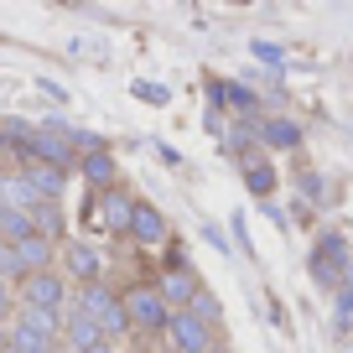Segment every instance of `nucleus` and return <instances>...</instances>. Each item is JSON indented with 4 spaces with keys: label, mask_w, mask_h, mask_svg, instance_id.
I'll list each match as a JSON object with an SVG mask.
<instances>
[{
    "label": "nucleus",
    "mask_w": 353,
    "mask_h": 353,
    "mask_svg": "<svg viewBox=\"0 0 353 353\" xmlns=\"http://www.w3.org/2000/svg\"><path fill=\"white\" fill-rule=\"evenodd\" d=\"M120 301H125V312H130L135 338H166V332H172L176 312L166 307V296L156 291V281H130V286L120 291Z\"/></svg>",
    "instance_id": "obj_1"
},
{
    "label": "nucleus",
    "mask_w": 353,
    "mask_h": 353,
    "mask_svg": "<svg viewBox=\"0 0 353 353\" xmlns=\"http://www.w3.org/2000/svg\"><path fill=\"white\" fill-rule=\"evenodd\" d=\"M16 296H21V307H32V312H57V317H68V307H73V286H68L63 270L26 276L21 286H16Z\"/></svg>",
    "instance_id": "obj_2"
},
{
    "label": "nucleus",
    "mask_w": 353,
    "mask_h": 353,
    "mask_svg": "<svg viewBox=\"0 0 353 353\" xmlns=\"http://www.w3.org/2000/svg\"><path fill=\"white\" fill-rule=\"evenodd\" d=\"M348 239L343 234H322L317 239V250H312V281H317L322 291H343V281H348Z\"/></svg>",
    "instance_id": "obj_3"
},
{
    "label": "nucleus",
    "mask_w": 353,
    "mask_h": 353,
    "mask_svg": "<svg viewBox=\"0 0 353 353\" xmlns=\"http://www.w3.org/2000/svg\"><path fill=\"white\" fill-rule=\"evenodd\" d=\"M78 156H83V151H78V145L68 141L57 125H37V135H32V145L21 151V161H47V166H63V172H73Z\"/></svg>",
    "instance_id": "obj_4"
},
{
    "label": "nucleus",
    "mask_w": 353,
    "mask_h": 353,
    "mask_svg": "<svg viewBox=\"0 0 353 353\" xmlns=\"http://www.w3.org/2000/svg\"><path fill=\"white\" fill-rule=\"evenodd\" d=\"M57 270H63L68 281H78V286L110 281V276H104V254L94 250V244H83V239H68V244H63V254H57Z\"/></svg>",
    "instance_id": "obj_5"
},
{
    "label": "nucleus",
    "mask_w": 353,
    "mask_h": 353,
    "mask_svg": "<svg viewBox=\"0 0 353 353\" xmlns=\"http://www.w3.org/2000/svg\"><path fill=\"white\" fill-rule=\"evenodd\" d=\"M156 291L166 296V307H172V312H192V301L203 296V276H198V270H188V265H166L161 276H156Z\"/></svg>",
    "instance_id": "obj_6"
},
{
    "label": "nucleus",
    "mask_w": 353,
    "mask_h": 353,
    "mask_svg": "<svg viewBox=\"0 0 353 353\" xmlns=\"http://www.w3.org/2000/svg\"><path fill=\"white\" fill-rule=\"evenodd\" d=\"M166 338H172V353H213L219 348V332H213L198 312H176Z\"/></svg>",
    "instance_id": "obj_7"
},
{
    "label": "nucleus",
    "mask_w": 353,
    "mask_h": 353,
    "mask_svg": "<svg viewBox=\"0 0 353 353\" xmlns=\"http://www.w3.org/2000/svg\"><path fill=\"white\" fill-rule=\"evenodd\" d=\"M94 198H99V229H104V234H114V239H120V234H130V219H135V203H141V198H130L125 188L94 192Z\"/></svg>",
    "instance_id": "obj_8"
},
{
    "label": "nucleus",
    "mask_w": 353,
    "mask_h": 353,
    "mask_svg": "<svg viewBox=\"0 0 353 353\" xmlns=\"http://www.w3.org/2000/svg\"><path fill=\"white\" fill-rule=\"evenodd\" d=\"M104 327L94 317H83V312H68V322H63V348L68 353H99L104 348Z\"/></svg>",
    "instance_id": "obj_9"
},
{
    "label": "nucleus",
    "mask_w": 353,
    "mask_h": 353,
    "mask_svg": "<svg viewBox=\"0 0 353 353\" xmlns=\"http://www.w3.org/2000/svg\"><path fill=\"white\" fill-rule=\"evenodd\" d=\"M78 176L94 192H110V188H120V161H114V151H83L78 156Z\"/></svg>",
    "instance_id": "obj_10"
},
{
    "label": "nucleus",
    "mask_w": 353,
    "mask_h": 353,
    "mask_svg": "<svg viewBox=\"0 0 353 353\" xmlns=\"http://www.w3.org/2000/svg\"><path fill=\"white\" fill-rule=\"evenodd\" d=\"M130 239L141 244V250H161L166 244V219H161V208L156 203H135V219H130Z\"/></svg>",
    "instance_id": "obj_11"
},
{
    "label": "nucleus",
    "mask_w": 353,
    "mask_h": 353,
    "mask_svg": "<svg viewBox=\"0 0 353 353\" xmlns=\"http://www.w3.org/2000/svg\"><path fill=\"white\" fill-rule=\"evenodd\" d=\"M114 307H120V291H114L110 281H94V286H73V307L68 312H83V317L99 322L104 312H114Z\"/></svg>",
    "instance_id": "obj_12"
},
{
    "label": "nucleus",
    "mask_w": 353,
    "mask_h": 353,
    "mask_svg": "<svg viewBox=\"0 0 353 353\" xmlns=\"http://www.w3.org/2000/svg\"><path fill=\"white\" fill-rule=\"evenodd\" d=\"M21 172H26V182L37 188V198H42V203H63V192H68V172H63V166L21 161Z\"/></svg>",
    "instance_id": "obj_13"
},
{
    "label": "nucleus",
    "mask_w": 353,
    "mask_h": 353,
    "mask_svg": "<svg viewBox=\"0 0 353 353\" xmlns=\"http://www.w3.org/2000/svg\"><path fill=\"white\" fill-rule=\"evenodd\" d=\"M260 145L265 151H301V125L286 114H265L260 120Z\"/></svg>",
    "instance_id": "obj_14"
},
{
    "label": "nucleus",
    "mask_w": 353,
    "mask_h": 353,
    "mask_svg": "<svg viewBox=\"0 0 353 353\" xmlns=\"http://www.w3.org/2000/svg\"><path fill=\"white\" fill-rule=\"evenodd\" d=\"M37 188L26 182V172H0V208H21V213H32L37 208Z\"/></svg>",
    "instance_id": "obj_15"
},
{
    "label": "nucleus",
    "mask_w": 353,
    "mask_h": 353,
    "mask_svg": "<svg viewBox=\"0 0 353 353\" xmlns=\"http://www.w3.org/2000/svg\"><path fill=\"white\" fill-rule=\"evenodd\" d=\"M16 250H21L26 270H32V276H42V270H57V254H63V244H52V239H42V234H32V239H21Z\"/></svg>",
    "instance_id": "obj_16"
},
{
    "label": "nucleus",
    "mask_w": 353,
    "mask_h": 353,
    "mask_svg": "<svg viewBox=\"0 0 353 353\" xmlns=\"http://www.w3.org/2000/svg\"><path fill=\"white\" fill-rule=\"evenodd\" d=\"M32 229L42 234V239H52V244H68V213H63V203H37V208H32Z\"/></svg>",
    "instance_id": "obj_17"
},
{
    "label": "nucleus",
    "mask_w": 353,
    "mask_h": 353,
    "mask_svg": "<svg viewBox=\"0 0 353 353\" xmlns=\"http://www.w3.org/2000/svg\"><path fill=\"white\" fill-rule=\"evenodd\" d=\"M244 188H250L260 203H270V192L281 188V172L270 161H254V166H244Z\"/></svg>",
    "instance_id": "obj_18"
},
{
    "label": "nucleus",
    "mask_w": 353,
    "mask_h": 353,
    "mask_svg": "<svg viewBox=\"0 0 353 353\" xmlns=\"http://www.w3.org/2000/svg\"><path fill=\"white\" fill-rule=\"evenodd\" d=\"M32 213H21V208H0V239L6 244H21V239H32Z\"/></svg>",
    "instance_id": "obj_19"
},
{
    "label": "nucleus",
    "mask_w": 353,
    "mask_h": 353,
    "mask_svg": "<svg viewBox=\"0 0 353 353\" xmlns=\"http://www.w3.org/2000/svg\"><path fill=\"white\" fill-rule=\"evenodd\" d=\"M26 276H32V270H26L21 250H16V244H6V239H0V281H6V286H21Z\"/></svg>",
    "instance_id": "obj_20"
},
{
    "label": "nucleus",
    "mask_w": 353,
    "mask_h": 353,
    "mask_svg": "<svg viewBox=\"0 0 353 353\" xmlns=\"http://www.w3.org/2000/svg\"><path fill=\"white\" fill-rule=\"evenodd\" d=\"M192 312H198V317H203V322H208V327H213V332H219V327H223V307H219V296H213V291H203V296H198V301H192Z\"/></svg>",
    "instance_id": "obj_21"
},
{
    "label": "nucleus",
    "mask_w": 353,
    "mask_h": 353,
    "mask_svg": "<svg viewBox=\"0 0 353 353\" xmlns=\"http://www.w3.org/2000/svg\"><path fill=\"white\" fill-rule=\"evenodd\" d=\"M338 327H353V270H348V281H343V291H338Z\"/></svg>",
    "instance_id": "obj_22"
},
{
    "label": "nucleus",
    "mask_w": 353,
    "mask_h": 353,
    "mask_svg": "<svg viewBox=\"0 0 353 353\" xmlns=\"http://www.w3.org/2000/svg\"><path fill=\"white\" fill-rule=\"evenodd\" d=\"M135 99H145V104H166L172 94H166V83H135Z\"/></svg>",
    "instance_id": "obj_23"
},
{
    "label": "nucleus",
    "mask_w": 353,
    "mask_h": 353,
    "mask_svg": "<svg viewBox=\"0 0 353 353\" xmlns=\"http://www.w3.org/2000/svg\"><path fill=\"white\" fill-rule=\"evenodd\" d=\"M301 192H307L312 203H322V176L317 172H301Z\"/></svg>",
    "instance_id": "obj_24"
},
{
    "label": "nucleus",
    "mask_w": 353,
    "mask_h": 353,
    "mask_svg": "<svg viewBox=\"0 0 353 353\" xmlns=\"http://www.w3.org/2000/svg\"><path fill=\"white\" fill-rule=\"evenodd\" d=\"M254 57H260V63H286V52L270 47V42H254Z\"/></svg>",
    "instance_id": "obj_25"
},
{
    "label": "nucleus",
    "mask_w": 353,
    "mask_h": 353,
    "mask_svg": "<svg viewBox=\"0 0 353 353\" xmlns=\"http://www.w3.org/2000/svg\"><path fill=\"white\" fill-rule=\"evenodd\" d=\"M234 234H239V250H244V260H250V229H244V213H234Z\"/></svg>",
    "instance_id": "obj_26"
},
{
    "label": "nucleus",
    "mask_w": 353,
    "mask_h": 353,
    "mask_svg": "<svg viewBox=\"0 0 353 353\" xmlns=\"http://www.w3.org/2000/svg\"><path fill=\"white\" fill-rule=\"evenodd\" d=\"M6 343H11V322H0V353H6Z\"/></svg>",
    "instance_id": "obj_27"
},
{
    "label": "nucleus",
    "mask_w": 353,
    "mask_h": 353,
    "mask_svg": "<svg viewBox=\"0 0 353 353\" xmlns=\"http://www.w3.org/2000/svg\"><path fill=\"white\" fill-rule=\"evenodd\" d=\"M213 353H234V348H229V343H219V348H213Z\"/></svg>",
    "instance_id": "obj_28"
},
{
    "label": "nucleus",
    "mask_w": 353,
    "mask_h": 353,
    "mask_svg": "<svg viewBox=\"0 0 353 353\" xmlns=\"http://www.w3.org/2000/svg\"><path fill=\"white\" fill-rule=\"evenodd\" d=\"M6 353H21V348H11V343H6Z\"/></svg>",
    "instance_id": "obj_29"
},
{
    "label": "nucleus",
    "mask_w": 353,
    "mask_h": 353,
    "mask_svg": "<svg viewBox=\"0 0 353 353\" xmlns=\"http://www.w3.org/2000/svg\"><path fill=\"white\" fill-rule=\"evenodd\" d=\"M52 353H68V348H52Z\"/></svg>",
    "instance_id": "obj_30"
}]
</instances>
